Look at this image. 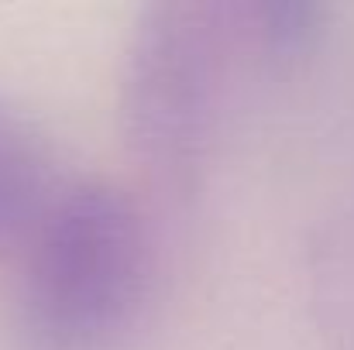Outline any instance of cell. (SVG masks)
Segmentation results:
<instances>
[{
    "label": "cell",
    "instance_id": "4",
    "mask_svg": "<svg viewBox=\"0 0 354 350\" xmlns=\"http://www.w3.org/2000/svg\"><path fill=\"white\" fill-rule=\"evenodd\" d=\"M237 31L268 59H296L324 35L327 7L313 0H258L234 7Z\"/></svg>",
    "mask_w": 354,
    "mask_h": 350
},
{
    "label": "cell",
    "instance_id": "2",
    "mask_svg": "<svg viewBox=\"0 0 354 350\" xmlns=\"http://www.w3.org/2000/svg\"><path fill=\"white\" fill-rule=\"evenodd\" d=\"M234 7L158 0L138 10L120 62V130L134 165L162 189L189 193L210 158Z\"/></svg>",
    "mask_w": 354,
    "mask_h": 350
},
{
    "label": "cell",
    "instance_id": "3",
    "mask_svg": "<svg viewBox=\"0 0 354 350\" xmlns=\"http://www.w3.org/2000/svg\"><path fill=\"white\" fill-rule=\"evenodd\" d=\"M73 179L45 124L10 93H0V261L17 264Z\"/></svg>",
    "mask_w": 354,
    "mask_h": 350
},
{
    "label": "cell",
    "instance_id": "1",
    "mask_svg": "<svg viewBox=\"0 0 354 350\" xmlns=\"http://www.w3.org/2000/svg\"><path fill=\"white\" fill-rule=\"evenodd\" d=\"M17 268L31 350L118 347L148 295L145 217L114 182L73 179Z\"/></svg>",
    "mask_w": 354,
    "mask_h": 350
}]
</instances>
